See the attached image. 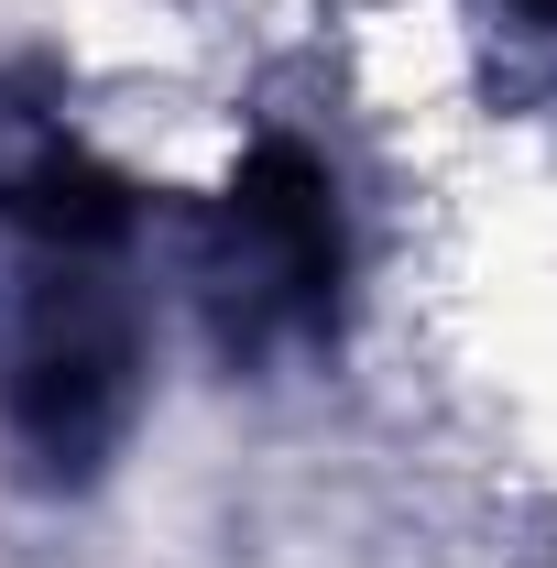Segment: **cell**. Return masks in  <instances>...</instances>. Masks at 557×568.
<instances>
[{
    "label": "cell",
    "instance_id": "1",
    "mask_svg": "<svg viewBox=\"0 0 557 568\" xmlns=\"http://www.w3.org/2000/svg\"><path fill=\"white\" fill-rule=\"evenodd\" d=\"M0 416L44 470H88L132 416V317L110 284L77 274V252L11 306L0 339Z\"/></svg>",
    "mask_w": 557,
    "mask_h": 568
},
{
    "label": "cell",
    "instance_id": "2",
    "mask_svg": "<svg viewBox=\"0 0 557 568\" xmlns=\"http://www.w3.org/2000/svg\"><path fill=\"white\" fill-rule=\"evenodd\" d=\"M230 295H241V339L274 328H328L340 295V186L306 142H252V164L230 175Z\"/></svg>",
    "mask_w": 557,
    "mask_h": 568
},
{
    "label": "cell",
    "instance_id": "3",
    "mask_svg": "<svg viewBox=\"0 0 557 568\" xmlns=\"http://www.w3.org/2000/svg\"><path fill=\"white\" fill-rule=\"evenodd\" d=\"M0 209L22 219L33 241H55V252H110V241L132 230V186H121L110 164H88V153H33Z\"/></svg>",
    "mask_w": 557,
    "mask_h": 568
},
{
    "label": "cell",
    "instance_id": "4",
    "mask_svg": "<svg viewBox=\"0 0 557 568\" xmlns=\"http://www.w3.org/2000/svg\"><path fill=\"white\" fill-rule=\"evenodd\" d=\"M514 11H536V22H547V33H557V0H514Z\"/></svg>",
    "mask_w": 557,
    "mask_h": 568
}]
</instances>
